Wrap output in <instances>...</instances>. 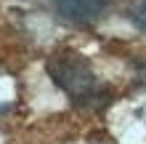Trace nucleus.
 Returning <instances> with one entry per match:
<instances>
[{"instance_id":"1","label":"nucleus","mask_w":146,"mask_h":144,"mask_svg":"<svg viewBox=\"0 0 146 144\" xmlns=\"http://www.w3.org/2000/svg\"><path fill=\"white\" fill-rule=\"evenodd\" d=\"M48 75L77 107H101L109 101L106 86L98 80V75L93 72L88 59L74 54V51H64V54L50 56Z\"/></svg>"},{"instance_id":"2","label":"nucleus","mask_w":146,"mask_h":144,"mask_svg":"<svg viewBox=\"0 0 146 144\" xmlns=\"http://www.w3.org/2000/svg\"><path fill=\"white\" fill-rule=\"evenodd\" d=\"M111 0H56V11L61 19L74 24H93L104 19Z\"/></svg>"},{"instance_id":"3","label":"nucleus","mask_w":146,"mask_h":144,"mask_svg":"<svg viewBox=\"0 0 146 144\" xmlns=\"http://www.w3.org/2000/svg\"><path fill=\"white\" fill-rule=\"evenodd\" d=\"M130 19H133V24L138 29L146 32V0H138V3L130 8Z\"/></svg>"},{"instance_id":"4","label":"nucleus","mask_w":146,"mask_h":144,"mask_svg":"<svg viewBox=\"0 0 146 144\" xmlns=\"http://www.w3.org/2000/svg\"><path fill=\"white\" fill-rule=\"evenodd\" d=\"M135 83H138V86H146V67H138V72H135Z\"/></svg>"}]
</instances>
